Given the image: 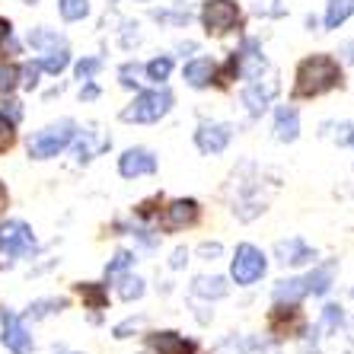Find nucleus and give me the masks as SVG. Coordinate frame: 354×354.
Masks as SVG:
<instances>
[{
	"instance_id": "1",
	"label": "nucleus",
	"mask_w": 354,
	"mask_h": 354,
	"mask_svg": "<svg viewBox=\"0 0 354 354\" xmlns=\"http://www.w3.org/2000/svg\"><path fill=\"white\" fill-rule=\"evenodd\" d=\"M342 86V67L329 55H313V58L300 61L297 67V96H322V93Z\"/></svg>"
},
{
	"instance_id": "2",
	"label": "nucleus",
	"mask_w": 354,
	"mask_h": 354,
	"mask_svg": "<svg viewBox=\"0 0 354 354\" xmlns=\"http://www.w3.org/2000/svg\"><path fill=\"white\" fill-rule=\"evenodd\" d=\"M173 109V93L169 90H150L134 96V102L122 112V122H134V124H150L160 122Z\"/></svg>"
},
{
	"instance_id": "3",
	"label": "nucleus",
	"mask_w": 354,
	"mask_h": 354,
	"mask_svg": "<svg viewBox=\"0 0 354 354\" xmlns=\"http://www.w3.org/2000/svg\"><path fill=\"white\" fill-rule=\"evenodd\" d=\"M74 122L71 118H61V122L48 124V128H41L32 140H29V157L35 160H48V157H58L61 150L74 140Z\"/></svg>"
},
{
	"instance_id": "4",
	"label": "nucleus",
	"mask_w": 354,
	"mask_h": 354,
	"mask_svg": "<svg viewBox=\"0 0 354 354\" xmlns=\"http://www.w3.org/2000/svg\"><path fill=\"white\" fill-rule=\"evenodd\" d=\"M268 262H265V252L252 243H243L236 246V256H233V265H230V274L236 281L239 288H249V284H256L259 278L265 274Z\"/></svg>"
},
{
	"instance_id": "5",
	"label": "nucleus",
	"mask_w": 354,
	"mask_h": 354,
	"mask_svg": "<svg viewBox=\"0 0 354 354\" xmlns=\"http://www.w3.org/2000/svg\"><path fill=\"white\" fill-rule=\"evenodd\" d=\"M239 23L236 0H207L201 10V26L207 35H227Z\"/></svg>"
},
{
	"instance_id": "6",
	"label": "nucleus",
	"mask_w": 354,
	"mask_h": 354,
	"mask_svg": "<svg viewBox=\"0 0 354 354\" xmlns=\"http://www.w3.org/2000/svg\"><path fill=\"white\" fill-rule=\"evenodd\" d=\"M35 246V233L26 221H7L0 223V252L10 259L26 256Z\"/></svg>"
},
{
	"instance_id": "7",
	"label": "nucleus",
	"mask_w": 354,
	"mask_h": 354,
	"mask_svg": "<svg viewBox=\"0 0 354 354\" xmlns=\"http://www.w3.org/2000/svg\"><path fill=\"white\" fill-rule=\"evenodd\" d=\"M0 322H3V345L10 348L13 354H29L32 351V335H29V329H26V322L19 319L17 313H10V310H3L0 313Z\"/></svg>"
},
{
	"instance_id": "8",
	"label": "nucleus",
	"mask_w": 354,
	"mask_h": 354,
	"mask_svg": "<svg viewBox=\"0 0 354 354\" xmlns=\"http://www.w3.org/2000/svg\"><path fill=\"white\" fill-rule=\"evenodd\" d=\"M198 214H201L198 201H192V198H179V201H173V205L163 211L160 227L169 230V233H176V230H182V227H192V223L198 221Z\"/></svg>"
},
{
	"instance_id": "9",
	"label": "nucleus",
	"mask_w": 354,
	"mask_h": 354,
	"mask_svg": "<svg viewBox=\"0 0 354 354\" xmlns=\"http://www.w3.org/2000/svg\"><path fill=\"white\" fill-rule=\"evenodd\" d=\"M118 173H122L124 179H138V176L157 173V157H153L150 150H144V147L124 150L122 157H118Z\"/></svg>"
},
{
	"instance_id": "10",
	"label": "nucleus",
	"mask_w": 354,
	"mask_h": 354,
	"mask_svg": "<svg viewBox=\"0 0 354 354\" xmlns=\"http://www.w3.org/2000/svg\"><path fill=\"white\" fill-rule=\"evenodd\" d=\"M230 124H221V122H205L201 128L195 131V144L201 153H221L227 144H230Z\"/></svg>"
},
{
	"instance_id": "11",
	"label": "nucleus",
	"mask_w": 354,
	"mask_h": 354,
	"mask_svg": "<svg viewBox=\"0 0 354 354\" xmlns=\"http://www.w3.org/2000/svg\"><path fill=\"white\" fill-rule=\"evenodd\" d=\"M278 96V80H256V83H249L246 93H243V102H246V109L252 112V115H262L265 109L272 106V99Z\"/></svg>"
},
{
	"instance_id": "12",
	"label": "nucleus",
	"mask_w": 354,
	"mask_h": 354,
	"mask_svg": "<svg viewBox=\"0 0 354 354\" xmlns=\"http://www.w3.org/2000/svg\"><path fill=\"white\" fill-rule=\"evenodd\" d=\"M150 345H153L157 354H192L195 351V342L182 338L179 332H157V335H150Z\"/></svg>"
},
{
	"instance_id": "13",
	"label": "nucleus",
	"mask_w": 354,
	"mask_h": 354,
	"mask_svg": "<svg viewBox=\"0 0 354 354\" xmlns=\"http://www.w3.org/2000/svg\"><path fill=\"white\" fill-rule=\"evenodd\" d=\"M297 134H300V115H297V109L281 106L278 118H274V138H278L281 144H290V140H297Z\"/></svg>"
},
{
	"instance_id": "14",
	"label": "nucleus",
	"mask_w": 354,
	"mask_h": 354,
	"mask_svg": "<svg viewBox=\"0 0 354 354\" xmlns=\"http://www.w3.org/2000/svg\"><path fill=\"white\" fill-rule=\"evenodd\" d=\"M278 256L284 265H304V262H313L316 259V249H310L304 243V239H284V243H278Z\"/></svg>"
},
{
	"instance_id": "15",
	"label": "nucleus",
	"mask_w": 354,
	"mask_h": 354,
	"mask_svg": "<svg viewBox=\"0 0 354 354\" xmlns=\"http://www.w3.org/2000/svg\"><path fill=\"white\" fill-rule=\"evenodd\" d=\"M214 74H217V64L211 58H195V61H189V64H185V80H189V86H195V90L211 86Z\"/></svg>"
},
{
	"instance_id": "16",
	"label": "nucleus",
	"mask_w": 354,
	"mask_h": 354,
	"mask_svg": "<svg viewBox=\"0 0 354 354\" xmlns=\"http://www.w3.org/2000/svg\"><path fill=\"white\" fill-rule=\"evenodd\" d=\"M272 329L278 332H300L304 329V316H300V310H297L294 304H278L274 306V313H272Z\"/></svg>"
},
{
	"instance_id": "17",
	"label": "nucleus",
	"mask_w": 354,
	"mask_h": 354,
	"mask_svg": "<svg viewBox=\"0 0 354 354\" xmlns=\"http://www.w3.org/2000/svg\"><path fill=\"white\" fill-rule=\"evenodd\" d=\"M332 278H335V262L319 265L316 272L306 274V294H326L332 288Z\"/></svg>"
},
{
	"instance_id": "18",
	"label": "nucleus",
	"mask_w": 354,
	"mask_h": 354,
	"mask_svg": "<svg viewBox=\"0 0 354 354\" xmlns=\"http://www.w3.org/2000/svg\"><path fill=\"white\" fill-rule=\"evenodd\" d=\"M348 17H354V0H329V7H326V29H338Z\"/></svg>"
},
{
	"instance_id": "19",
	"label": "nucleus",
	"mask_w": 354,
	"mask_h": 354,
	"mask_svg": "<svg viewBox=\"0 0 354 354\" xmlns=\"http://www.w3.org/2000/svg\"><path fill=\"white\" fill-rule=\"evenodd\" d=\"M29 45L41 51H58V48H64V39L58 32H51V29H32L29 32Z\"/></svg>"
},
{
	"instance_id": "20",
	"label": "nucleus",
	"mask_w": 354,
	"mask_h": 354,
	"mask_svg": "<svg viewBox=\"0 0 354 354\" xmlns=\"http://www.w3.org/2000/svg\"><path fill=\"white\" fill-rule=\"evenodd\" d=\"M192 290H195L198 297H223L227 294V281L223 278H195V284H192Z\"/></svg>"
},
{
	"instance_id": "21",
	"label": "nucleus",
	"mask_w": 354,
	"mask_h": 354,
	"mask_svg": "<svg viewBox=\"0 0 354 354\" xmlns=\"http://www.w3.org/2000/svg\"><path fill=\"white\" fill-rule=\"evenodd\" d=\"M58 10L67 23H77V19L90 17V0H58Z\"/></svg>"
},
{
	"instance_id": "22",
	"label": "nucleus",
	"mask_w": 354,
	"mask_h": 354,
	"mask_svg": "<svg viewBox=\"0 0 354 354\" xmlns=\"http://www.w3.org/2000/svg\"><path fill=\"white\" fill-rule=\"evenodd\" d=\"M118 297H122V300H138V297H144V281H140L138 274H124V278L118 281Z\"/></svg>"
},
{
	"instance_id": "23",
	"label": "nucleus",
	"mask_w": 354,
	"mask_h": 354,
	"mask_svg": "<svg viewBox=\"0 0 354 354\" xmlns=\"http://www.w3.org/2000/svg\"><path fill=\"white\" fill-rule=\"evenodd\" d=\"M71 64V55H67V48H58V51H48V58H41L39 67L41 71H48V74H61L64 67Z\"/></svg>"
},
{
	"instance_id": "24",
	"label": "nucleus",
	"mask_w": 354,
	"mask_h": 354,
	"mask_svg": "<svg viewBox=\"0 0 354 354\" xmlns=\"http://www.w3.org/2000/svg\"><path fill=\"white\" fill-rule=\"evenodd\" d=\"M77 290H80V297L93 310H102V306H106V290H102V284H77Z\"/></svg>"
},
{
	"instance_id": "25",
	"label": "nucleus",
	"mask_w": 354,
	"mask_h": 354,
	"mask_svg": "<svg viewBox=\"0 0 354 354\" xmlns=\"http://www.w3.org/2000/svg\"><path fill=\"white\" fill-rule=\"evenodd\" d=\"M169 74H173V58H166V55H163V58H153L147 64V77L153 83H163Z\"/></svg>"
},
{
	"instance_id": "26",
	"label": "nucleus",
	"mask_w": 354,
	"mask_h": 354,
	"mask_svg": "<svg viewBox=\"0 0 354 354\" xmlns=\"http://www.w3.org/2000/svg\"><path fill=\"white\" fill-rule=\"evenodd\" d=\"M17 83H19V67L0 64V96H3V93H10Z\"/></svg>"
},
{
	"instance_id": "27",
	"label": "nucleus",
	"mask_w": 354,
	"mask_h": 354,
	"mask_svg": "<svg viewBox=\"0 0 354 354\" xmlns=\"http://www.w3.org/2000/svg\"><path fill=\"white\" fill-rule=\"evenodd\" d=\"M13 140H17V131H13V122H10V118L3 115V112H0V153L13 147Z\"/></svg>"
},
{
	"instance_id": "28",
	"label": "nucleus",
	"mask_w": 354,
	"mask_h": 354,
	"mask_svg": "<svg viewBox=\"0 0 354 354\" xmlns=\"http://www.w3.org/2000/svg\"><path fill=\"white\" fill-rule=\"evenodd\" d=\"M128 265H134V256L128 252V249H118L115 252V259L106 265V274H118V272H124Z\"/></svg>"
},
{
	"instance_id": "29",
	"label": "nucleus",
	"mask_w": 354,
	"mask_h": 354,
	"mask_svg": "<svg viewBox=\"0 0 354 354\" xmlns=\"http://www.w3.org/2000/svg\"><path fill=\"white\" fill-rule=\"evenodd\" d=\"M99 67H102L99 58H83L80 64H77V80H93V77L99 74Z\"/></svg>"
},
{
	"instance_id": "30",
	"label": "nucleus",
	"mask_w": 354,
	"mask_h": 354,
	"mask_svg": "<svg viewBox=\"0 0 354 354\" xmlns=\"http://www.w3.org/2000/svg\"><path fill=\"white\" fill-rule=\"evenodd\" d=\"M51 306H67V300H39V304L29 306V316H32V319H41L45 313H51Z\"/></svg>"
},
{
	"instance_id": "31",
	"label": "nucleus",
	"mask_w": 354,
	"mask_h": 354,
	"mask_svg": "<svg viewBox=\"0 0 354 354\" xmlns=\"http://www.w3.org/2000/svg\"><path fill=\"white\" fill-rule=\"evenodd\" d=\"M39 74H41V67H39V61H32V64H26L23 67V77H26V86H29V90H32L35 83H39Z\"/></svg>"
},
{
	"instance_id": "32",
	"label": "nucleus",
	"mask_w": 354,
	"mask_h": 354,
	"mask_svg": "<svg viewBox=\"0 0 354 354\" xmlns=\"http://www.w3.org/2000/svg\"><path fill=\"white\" fill-rule=\"evenodd\" d=\"M134 77H138V64H124L122 67V83L124 86H134V83H138Z\"/></svg>"
},
{
	"instance_id": "33",
	"label": "nucleus",
	"mask_w": 354,
	"mask_h": 354,
	"mask_svg": "<svg viewBox=\"0 0 354 354\" xmlns=\"http://www.w3.org/2000/svg\"><path fill=\"white\" fill-rule=\"evenodd\" d=\"M138 326H140V319H128V322H122V326H115V338H128V332L138 329Z\"/></svg>"
},
{
	"instance_id": "34",
	"label": "nucleus",
	"mask_w": 354,
	"mask_h": 354,
	"mask_svg": "<svg viewBox=\"0 0 354 354\" xmlns=\"http://www.w3.org/2000/svg\"><path fill=\"white\" fill-rule=\"evenodd\" d=\"M157 19H166V23H189V13H157Z\"/></svg>"
},
{
	"instance_id": "35",
	"label": "nucleus",
	"mask_w": 354,
	"mask_h": 354,
	"mask_svg": "<svg viewBox=\"0 0 354 354\" xmlns=\"http://www.w3.org/2000/svg\"><path fill=\"white\" fill-rule=\"evenodd\" d=\"M338 131H342V134H338V140H342V144H351V140H354V128H351V124H342Z\"/></svg>"
},
{
	"instance_id": "36",
	"label": "nucleus",
	"mask_w": 354,
	"mask_h": 354,
	"mask_svg": "<svg viewBox=\"0 0 354 354\" xmlns=\"http://www.w3.org/2000/svg\"><path fill=\"white\" fill-rule=\"evenodd\" d=\"M342 55H345V61H348V64H354V41H348L345 48H342Z\"/></svg>"
},
{
	"instance_id": "37",
	"label": "nucleus",
	"mask_w": 354,
	"mask_h": 354,
	"mask_svg": "<svg viewBox=\"0 0 354 354\" xmlns=\"http://www.w3.org/2000/svg\"><path fill=\"white\" fill-rule=\"evenodd\" d=\"M182 262H185V249H176V256H173V268H182Z\"/></svg>"
},
{
	"instance_id": "38",
	"label": "nucleus",
	"mask_w": 354,
	"mask_h": 354,
	"mask_svg": "<svg viewBox=\"0 0 354 354\" xmlns=\"http://www.w3.org/2000/svg\"><path fill=\"white\" fill-rule=\"evenodd\" d=\"M201 256H221V246H201Z\"/></svg>"
},
{
	"instance_id": "39",
	"label": "nucleus",
	"mask_w": 354,
	"mask_h": 354,
	"mask_svg": "<svg viewBox=\"0 0 354 354\" xmlns=\"http://www.w3.org/2000/svg\"><path fill=\"white\" fill-rule=\"evenodd\" d=\"M3 207H7V185L0 182V211H3Z\"/></svg>"
},
{
	"instance_id": "40",
	"label": "nucleus",
	"mask_w": 354,
	"mask_h": 354,
	"mask_svg": "<svg viewBox=\"0 0 354 354\" xmlns=\"http://www.w3.org/2000/svg\"><path fill=\"white\" fill-rule=\"evenodd\" d=\"M7 35H10V23L7 19H0V39H7Z\"/></svg>"
},
{
	"instance_id": "41",
	"label": "nucleus",
	"mask_w": 354,
	"mask_h": 354,
	"mask_svg": "<svg viewBox=\"0 0 354 354\" xmlns=\"http://www.w3.org/2000/svg\"><path fill=\"white\" fill-rule=\"evenodd\" d=\"M96 86H86V90H83V99H96Z\"/></svg>"
},
{
	"instance_id": "42",
	"label": "nucleus",
	"mask_w": 354,
	"mask_h": 354,
	"mask_svg": "<svg viewBox=\"0 0 354 354\" xmlns=\"http://www.w3.org/2000/svg\"><path fill=\"white\" fill-rule=\"evenodd\" d=\"M26 3H39V0H26Z\"/></svg>"
},
{
	"instance_id": "43",
	"label": "nucleus",
	"mask_w": 354,
	"mask_h": 354,
	"mask_svg": "<svg viewBox=\"0 0 354 354\" xmlns=\"http://www.w3.org/2000/svg\"><path fill=\"white\" fill-rule=\"evenodd\" d=\"M140 3H147V0H140Z\"/></svg>"
}]
</instances>
